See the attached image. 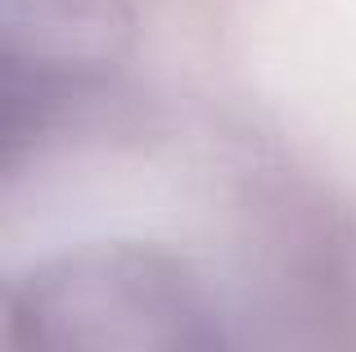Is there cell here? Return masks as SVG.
<instances>
[{
  "instance_id": "obj_3",
  "label": "cell",
  "mask_w": 356,
  "mask_h": 352,
  "mask_svg": "<svg viewBox=\"0 0 356 352\" xmlns=\"http://www.w3.org/2000/svg\"><path fill=\"white\" fill-rule=\"evenodd\" d=\"M230 352H356V239L312 203L275 208L226 317Z\"/></svg>"
},
{
  "instance_id": "obj_2",
  "label": "cell",
  "mask_w": 356,
  "mask_h": 352,
  "mask_svg": "<svg viewBox=\"0 0 356 352\" xmlns=\"http://www.w3.org/2000/svg\"><path fill=\"white\" fill-rule=\"evenodd\" d=\"M131 50V0H0L5 176L104 109L127 77Z\"/></svg>"
},
{
  "instance_id": "obj_1",
  "label": "cell",
  "mask_w": 356,
  "mask_h": 352,
  "mask_svg": "<svg viewBox=\"0 0 356 352\" xmlns=\"http://www.w3.org/2000/svg\"><path fill=\"white\" fill-rule=\"evenodd\" d=\"M5 352H230V330L181 257L81 244L9 280Z\"/></svg>"
}]
</instances>
